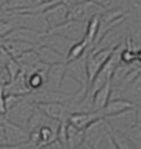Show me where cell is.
I'll return each mask as SVG.
<instances>
[{"instance_id":"cell-1","label":"cell","mask_w":141,"mask_h":149,"mask_svg":"<svg viewBox=\"0 0 141 149\" xmlns=\"http://www.w3.org/2000/svg\"><path fill=\"white\" fill-rule=\"evenodd\" d=\"M36 107L37 105L35 102H32L26 95L24 97H21V99L13 107H11L9 110H7L6 119L13 124L19 125V126L26 128L28 120L31 117L32 112L35 111Z\"/></svg>"},{"instance_id":"cell-2","label":"cell","mask_w":141,"mask_h":149,"mask_svg":"<svg viewBox=\"0 0 141 149\" xmlns=\"http://www.w3.org/2000/svg\"><path fill=\"white\" fill-rule=\"evenodd\" d=\"M124 22L120 24V25L115 27V28H112L107 33H104L103 37L99 40L91 50H101V49L113 50L118 46L123 44V40L128 36L127 25Z\"/></svg>"},{"instance_id":"cell-3","label":"cell","mask_w":141,"mask_h":149,"mask_svg":"<svg viewBox=\"0 0 141 149\" xmlns=\"http://www.w3.org/2000/svg\"><path fill=\"white\" fill-rule=\"evenodd\" d=\"M87 28V21H78V20H67L62 25L50 29L49 32L60 35L62 37L68 38L72 41H80L85 38Z\"/></svg>"},{"instance_id":"cell-4","label":"cell","mask_w":141,"mask_h":149,"mask_svg":"<svg viewBox=\"0 0 141 149\" xmlns=\"http://www.w3.org/2000/svg\"><path fill=\"white\" fill-rule=\"evenodd\" d=\"M2 131H3V136L6 139V143L8 145L16 146V147H22L29 140V132L25 127L13 124L7 119L2 124Z\"/></svg>"},{"instance_id":"cell-5","label":"cell","mask_w":141,"mask_h":149,"mask_svg":"<svg viewBox=\"0 0 141 149\" xmlns=\"http://www.w3.org/2000/svg\"><path fill=\"white\" fill-rule=\"evenodd\" d=\"M112 49H101V50H90L87 52V72L89 85L99 72V70L102 68L107 60L110 58L112 54Z\"/></svg>"},{"instance_id":"cell-6","label":"cell","mask_w":141,"mask_h":149,"mask_svg":"<svg viewBox=\"0 0 141 149\" xmlns=\"http://www.w3.org/2000/svg\"><path fill=\"white\" fill-rule=\"evenodd\" d=\"M66 74L76 79L82 87H89L87 72V54L76 60L66 62Z\"/></svg>"},{"instance_id":"cell-7","label":"cell","mask_w":141,"mask_h":149,"mask_svg":"<svg viewBox=\"0 0 141 149\" xmlns=\"http://www.w3.org/2000/svg\"><path fill=\"white\" fill-rule=\"evenodd\" d=\"M106 121L110 126V128L115 130L123 131L131 126H135L138 124V118L135 113V107L130 108L126 111H122L120 113H117L115 116L106 117Z\"/></svg>"},{"instance_id":"cell-8","label":"cell","mask_w":141,"mask_h":149,"mask_svg":"<svg viewBox=\"0 0 141 149\" xmlns=\"http://www.w3.org/2000/svg\"><path fill=\"white\" fill-rule=\"evenodd\" d=\"M108 132V124L104 118L98 119L85 129V141L96 149Z\"/></svg>"},{"instance_id":"cell-9","label":"cell","mask_w":141,"mask_h":149,"mask_svg":"<svg viewBox=\"0 0 141 149\" xmlns=\"http://www.w3.org/2000/svg\"><path fill=\"white\" fill-rule=\"evenodd\" d=\"M76 41H72L68 38H65L60 36V35H57V33H52V32H44L43 33L42 38H41V41L39 45H47L51 47L52 49H55L56 51H58L60 55L67 57L69 50L71 48V46L74 44Z\"/></svg>"},{"instance_id":"cell-10","label":"cell","mask_w":141,"mask_h":149,"mask_svg":"<svg viewBox=\"0 0 141 149\" xmlns=\"http://www.w3.org/2000/svg\"><path fill=\"white\" fill-rule=\"evenodd\" d=\"M68 6L63 2L60 1L58 3H56L55 6H52L51 8H49L47 11H44L42 13L46 21H47V25L48 28L50 29H53L58 26L62 25L63 22H66L68 20Z\"/></svg>"},{"instance_id":"cell-11","label":"cell","mask_w":141,"mask_h":149,"mask_svg":"<svg viewBox=\"0 0 141 149\" xmlns=\"http://www.w3.org/2000/svg\"><path fill=\"white\" fill-rule=\"evenodd\" d=\"M27 96L36 105L46 104V102H62V104H66L69 100V98L71 97V96H67V95L60 93V91L49 90V89H46V88H42V89L37 90V91H32V93H28Z\"/></svg>"},{"instance_id":"cell-12","label":"cell","mask_w":141,"mask_h":149,"mask_svg":"<svg viewBox=\"0 0 141 149\" xmlns=\"http://www.w3.org/2000/svg\"><path fill=\"white\" fill-rule=\"evenodd\" d=\"M37 107L50 119L57 120L59 123L68 121L70 112L65 104L62 102H46V104H38Z\"/></svg>"},{"instance_id":"cell-13","label":"cell","mask_w":141,"mask_h":149,"mask_svg":"<svg viewBox=\"0 0 141 149\" xmlns=\"http://www.w3.org/2000/svg\"><path fill=\"white\" fill-rule=\"evenodd\" d=\"M103 118L101 111H87V112H72L68 118V124L72 125L78 129L85 130L88 126L98 119Z\"/></svg>"},{"instance_id":"cell-14","label":"cell","mask_w":141,"mask_h":149,"mask_svg":"<svg viewBox=\"0 0 141 149\" xmlns=\"http://www.w3.org/2000/svg\"><path fill=\"white\" fill-rule=\"evenodd\" d=\"M65 74H66V62H60V63L49 66L48 71H47L46 85L43 88L59 91V88H60Z\"/></svg>"},{"instance_id":"cell-15","label":"cell","mask_w":141,"mask_h":149,"mask_svg":"<svg viewBox=\"0 0 141 149\" xmlns=\"http://www.w3.org/2000/svg\"><path fill=\"white\" fill-rule=\"evenodd\" d=\"M42 36L43 33H41V32L31 30V29L26 28V27H18L15 30L11 31L10 33H8L6 37H5V39L25 41V42H29V44L37 46V45L40 44Z\"/></svg>"},{"instance_id":"cell-16","label":"cell","mask_w":141,"mask_h":149,"mask_svg":"<svg viewBox=\"0 0 141 149\" xmlns=\"http://www.w3.org/2000/svg\"><path fill=\"white\" fill-rule=\"evenodd\" d=\"M2 90L5 95H15V96H20V97L31 93V90L27 85V79H26V74L24 71H21L16 78L9 81L2 88Z\"/></svg>"},{"instance_id":"cell-17","label":"cell","mask_w":141,"mask_h":149,"mask_svg":"<svg viewBox=\"0 0 141 149\" xmlns=\"http://www.w3.org/2000/svg\"><path fill=\"white\" fill-rule=\"evenodd\" d=\"M35 50L39 57V60L47 66H52L56 63L66 62L65 57L47 45H37Z\"/></svg>"},{"instance_id":"cell-18","label":"cell","mask_w":141,"mask_h":149,"mask_svg":"<svg viewBox=\"0 0 141 149\" xmlns=\"http://www.w3.org/2000/svg\"><path fill=\"white\" fill-rule=\"evenodd\" d=\"M135 105L127 99L119 98V99H111L108 101V104L104 106L103 109L100 111L102 113L103 118L109 117V116H115L117 113H120L122 111H126L130 108H133Z\"/></svg>"},{"instance_id":"cell-19","label":"cell","mask_w":141,"mask_h":149,"mask_svg":"<svg viewBox=\"0 0 141 149\" xmlns=\"http://www.w3.org/2000/svg\"><path fill=\"white\" fill-rule=\"evenodd\" d=\"M2 46L5 47V49L8 51V54L13 59H17L21 55H24L25 52L36 48L35 45L29 44V42L19 41V40H10V39H5Z\"/></svg>"},{"instance_id":"cell-20","label":"cell","mask_w":141,"mask_h":149,"mask_svg":"<svg viewBox=\"0 0 141 149\" xmlns=\"http://www.w3.org/2000/svg\"><path fill=\"white\" fill-rule=\"evenodd\" d=\"M111 89V81H109L92 95V111H100L103 109V107L110 100Z\"/></svg>"},{"instance_id":"cell-21","label":"cell","mask_w":141,"mask_h":149,"mask_svg":"<svg viewBox=\"0 0 141 149\" xmlns=\"http://www.w3.org/2000/svg\"><path fill=\"white\" fill-rule=\"evenodd\" d=\"M16 60L21 66V71H24V72L31 71L33 69L38 68L42 63V62L39 60V57H38L37 52H36L35 49L29 50V51L25 52L24 55H21Z\"/></svg>"},{"instance_id":"cell-22","label":"cell","mask_w":141,"mask_h":149,"mask_svg":"<svg viewBox=\"0 0 141 149\" xmlns=\"http://www.w3.org/2000/svg\"><path fill=\"white\" fill-rule=\"evenodd\" d=\"M100 16L101 15H96V16L91 17V18L87 21L86 33H85V38L83 39L90 46V50L94 47L96 39H97V36H98L99 28H100Z\"/></svg>"},{"instance_id":"cell-23","label":"cell","mask_w":141,"mask_h":149,"mask_svg":"<svg viewBox=\"0 0 141 149\" xmlns=\"http://www.w3.org/2000/svg\"><path fill=\"white\" fill-rule=\"evenodd\" d=\"M67 140L69 149H76L80 143L85 141V130L67 124Z\"/></svg>"},{"instance_id":"cell-24","label":"cell","mask_w":141,"mask_h":149,"mask_svg":"<svg viewBox=\"0 0 141 149\" xmlns=\"http://www.w3.org/2000/svg\"><path fill=\"white\" fill-rule=\"evenodd\" d=\"M89 50H90V46L88 45V42L85 39H82L80 41H76L71 46V48H70L69 52H68L67 57H66V62L78 59V58L82 57L83 55H86Z\"/></svg>"},{"instance_id":"cell-25","label":"cell","mask_w":141,"mask_h":149,"mask_svg":"<svg viewBox=\"0 0 141 149\" xmlns=\"http://www.w3.org/2000/svg\"><path fill=\"white\" fill-rule=\"evenodd\" d=\"M48 119L49 118L38 107H36L35 111L32 112L31 117L28 120V124L26 126V129L28 130V132L37 130V129H39L41 126H43V125L48 121Z\"/></svg>"},{"instance_id":"cell-26","label":"cell","mask_w":141,"mask_h":149,"mask_svg":"<svg viewBox=\"0 0 141 149\" xmlns=\"http://www.w3.org/2000/svg\"><path fill=\"white\" fill-rule=\"evenodd\" d=\"M86 87H82L78 81L74 79L72 77L68 76V74H65L63 79L61 81V85H60V88H59V91L67 96H72L74 93H77L80 89Z\"/></svg>"},{"instance_id":"cell-27","label":"cell","mask_w":141,"mask_h":149,"mask_svg":"<svg viewBox=\"0 0 141 149\" xmlns=\"http://www.w3.org/2000/svg\"><path fill=\"white\" fill-rule=\"evenodd\" d=\"M108 124V123H107ZM108 131L110 134L112 140L116 143L117 148L118 149H135V147L131 145V143L129 141V139L126 137V135L119 130H115L110 128V126L108 125Z\"/></svg>"},{"instance_id":"cell-28","label":"cell","mask_w":141,"mask_h":149,"mask_svg":"<svg viewBox=\"0 0 141 149\" xmlns=\"http://www.w3.org/2000/svg\"><path fill=\"white\" fill-rule=\"evenodd\" d=\"M123 132L126 137L129 139L131 145L135 147V149H141V126L139 124L131 126L127 129H124Z\"/></svg>"},{"instance_id":"cell-29","label":"cell","mask_w":141,"mask_h":149,"mask_svg":"<svg viewBox=\"0 0 141 149\" xmlns=\"http://www.w3.org/2000/svg\"><path fill=\"white\" fill-rule=\"evenodd\" d=\"M135 65H126V63H122V62H119L116 69H115V71H113L112 77H111V86L112 87L118 86L123 80V78L128 74V72L131 70V68Z\"/></svg>"},{"instance_id":"cell-30","label":"cell","mask_w":141,"mask_h":149,"mask_svg":"<svg viewBox=\"0 0 141 149\" xmlns=\"http://www.w3.org/2000/svg\"><path fill=\"white\" fill-rule=\"evenodd\" d=\"M120 62L126 65H135L137 63V51L130 48L124 44V48L120 54Z\"/></svg>"},{"instance_id":"cell-31","label":"cell","mask_w":141,"mask_h":149,"mask_svg":"<svg viewBox=\"0 0 141 149\" xmlns=\"http://www.w3.org/2000/svg\"><path fill=\"white\" fill-rule=\"evenodd\" d=\"M5 67H6L9 76H10V79L16 78V77L21 72V66H20L19 62L17 61L16 59H13V58H11L9 61L7 62L6 65H5Z\"/></svg>"},{"instance_id":"cell-32","label":"cell","mask_w":141,"mask_h":149,"mask_svg":"<svg viewBox=\"0 0 141 149\" xmlns=\"http://www.w3.org/2000/svg\"><path fill=\"white\" fill-rule=\"evenodd\" d=\"M96 149H118L115 141H113L112 138H111L109 131L107 132V135H106V137L103 138V140L100 143V145H99Z\"/></svg>"},{"instance_id":"cell-33","label":"cell","mask_w":141,"mask_h":149,"mask_svg":"<svg viewBox=\"0 0 141 149\" xmlns=\"http://www.w3.org/2000/svg\"><path fill=\"white\" fill-rule=\"evenodd\" d=\"M5 96H6V110H9L11 107H13L19 100L21 99L20 96H15V95H5Z\"/></svg>"},{"instance_id":"cell-34","label":"cell","mask_w":141,"mask_h":149,"mask_svg":"<svg viewBox=\"0 0 141 149\" xmlns=\"http://www.w3.org/2000/svg\"><path fill=\"white\" fill-rule=\"evenodd\" d=\"M10 80L11 79H10V76L8 74L6 67L3 69H1L0 70V88H3Z\"/></svg>"},{"instance_id":"cell-35","label":"cell","mask_w":141,"mask_h":149,"mask_svg":"<svg viewBox=\"0 0 141 149\" xmlns=\"http://www.w3.org/2000/svg\"><path fill=\"white\" fill-rule=\"evenodd\" d=\"M10 59H11V56L8 54V51L5 49V47L1 46V47H0V62H1L2 65H6Z\"/></svg>"},{"instance_id":"cell-36","label":"cell","mask_w":141,"mask_h":149,"mask_svg":"<svg viewBox=\"0 0 141 149\" xmlns=\"http://www.w3.org/2000/svg\"><path fill=\"white\" fill-rule=\"evenodd\" d=\"M6 96L2 88H0V115H6Z\"/></svg>"},{"instance_id":"cell-37","label":"cell","mask_w":141,"mask_h":149,"mask_svg":"<svg viewBox=\"0 0 141 149\" xmlns=\"http://www.w3.org/2000/svg\"><path fill=\"white\" fill-rule=\"evenodd\" d=\"M40 149H65V147L62 146V143H60L58 139H56V140L51 141V143H48V145L41 147Z\"/></svg>"},{"instance_id":"cell-38","label":"cell","mask_w":141,"mask_h":149,"mask_svg":"<svg viewBox=\"0 0 141 149\" xmlns=\"http://www.w3.org/2000/svg\"><path fill=\"white\" fill-rule=\"evenodd\" d=\"M135 110L137 113V118H138V123L141 120V98L138 101H135Z\"/></svg>"},{"instance_id":"cell-39","label":"cell","mask_w":141,"mask_h":149,"mask_svg":"<svg viewBox=\"0 0 141 149\" xmlns=\"http://www.w3.org/2000/svg\"><path fill=\"white\" fill-rule=\"evenodd\" d=\"M76 149H94V148L92 147L91 145H89L87 141H83L82 143H80L79 146H78Z\"/></svg>"},{"instance_id":"cell-40","label":"cell","mask_w":141,"mask_h":149,"mask_svg":"<svg viewBox=\"0 0 141 149\" xmlns=\"http://www.w3.org/2000/svg\"><path fill=\"white\" fill-rule=\"evenodd\" d=\"M20 147H16V146H11V145H8V143H5V145H1L0 146V149H19Z\"/></svg>"},{"instance_id":"cell-41","label":"cell","mask_w":141,"mask_h":149,"mask_svg":"<svg viewBox=\"0 0 141 149\" xmlns=\"http://www.w3.org/2000/svg\"><path fill=\"white\" fill-rule=\"evenodd\" d=\"M6 143V139L3 136V131H0V146L1 145H5Z\"/></svg>"},{"instance_id":"cell-42","label":"cell","mask_w":141,"mask_h":149,"mask_svg":"<svg viewBox=\"0 0 141 149\" xmlns=\"http://www.w3.org/2000/svg\"><path fill=\"white\" fill-rule=\"evenodd\" d=\"M24 149H40V148H39V147H36V146H31V145L26 143L25 146H24Z\"/></svg>"},{"instance_id":"cell-43","label":"cell","mask_w":141,"mask_h":149,"mask_svg":"<svg viewBox=\"0 0 141 149\" xmlns=\"http://www.w3.org/2000/svg\"><path fill=\"white\" fill-rule=\"evenodd\" d=\"M5 120H6V115H0V126H2Z\"/></svg>"},{"instance_id":"cell-44","label":"cell","mask_w":141,"mask_h":149,"mask_svg":"<svg viewBox=\"0 0 141 149\" xmlns=\"http://www.w3.org/2000/svg\"><path fill=\"white\" fill-rule=\"evenodd\" d=\"M3 41H5V38L3 37H0V47L3 45Z\"/></svg>"},{"instance_id":"cell-45","label":"cell","mask_w":141,"mask_h":149,"mask_svg":"<svg viewBox=\"0 0 141 149\" xmlns=\"http://www.w3.org/2000/svg\"><path fill=\"white\" fill-rule=\"evenodd\" d=\"M3 68H5V65H2V63L0 62V70H1V69H3Z\"/></svg>"},{"instance_id":"cell-46","label":"cell","mask_w":141,"mask_h":149,"mask_svg":"<svg viewBox=\"0 0 141 149\" xmlns=\"http://www.w3.org/2000/svg\"><path fill=\"white\" fill-rule=\"evenodd\" d=\"M41 1H42V2H47V1H53V0H41ZM62 1H63V0H62Z\"/></svg>"},{"instance_id":"cell-47","label":"cell","mask_w":141,"mask_h":149,"mask_svg":"<svg viewBox=\"0 0 141 149\" xmlns=\"http://www.w3.org/2000/svg\"><path fill=\"white\" fill-rule=\"evenodd\" d=\"M138 124H139V125H140V126H141V120H140V121H139V123H138Z\"/></svg>"},{"instance_id":"cell-48","label":"cell","mask_w":141,"mask_h":149,"mask_svg":"<svg viewBox=\"0 0 141 149\" xmlns=\"http://www.w3.org/2000/svg\"><path fill=\"white\" fill-rule=\"evenodd\" d=\"M19 149H24V146H22V147H20V148H19Z\"/></svg>"}]
</instances>
